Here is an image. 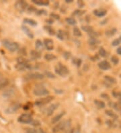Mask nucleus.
<instances>
[{
    "label": "nucleus",
    "mask_w": 121,
    "mask_h": 133,
    "mask_svg": "<svg viewBox=\"0 0 121 133\" xmlns=\"http://www.w3.org/2000/svg\"><path fill=\"white\" fill-rule=\"evenodd\" d=\"M55 71L57 75L61 77H66L69 73V70L61 63H59L55 68Z\"/></svg>",
    "instance_id": "f257e3e1"
},
{
    "label": "nucleus",
    "mask_w": 121,
    "mask_h": 133,
    "mask_svg": "<svg viewBox=\"0 0 121 133\" xmlns=\"http://www.w3.org/2000/svg\"><path fill=\"white\" fill-rule=\"evenodd\" d=\"M3 44L10 52H15L19 50V44L16 42H13L9 40H5L3 41Z\"/></svg>",
    "instance_id": "f03ea898"
},
{
    "label": "nucleus",
    "mask_w": 121,
    "mask_h": 133,
    "mask_svg": "<svg viewBox=\"0 0 121 133\" xmlns=\"http://www.w3.org/2000/svg\"><path fill=\"white\" fill-rule=\"evenodd\" d=\"M33 94L36 96H47L49 91L43 86H37L33 90Z\"/></svg>",
    "instance_id": "7ed1b4c3"
},
{
    "label": "nucleus",
    "mask_w": 121,
    "mask_h": 133,
    "mask_svg": "<svg viewBox=\"0 0 121 133\" xmlns=\"http://www.w3.org/2000/svg\"><path fill=\"white\" fill-rule=\"evenodd\" d=\"M14 6L18 11L23 13L26 10H27V8H28V4L27 2L24 1H18L15 3Z\"/></svg>",
    "instance_id": "20e7f679"
},
{
    "label": "nucleus",
    "mask_w": 121,
    "mask_h": 133,
    "mask_svg": "<svg viewBox=\"0 0 121 133\" xmlns=\"http://www.w3.org/2000/svg\"><path fill=\"white\" fill-rule=\"evenodd\" d=\"M32 117L30 114H22L19 116L18 121L22 124H30L32 120Z\"/></svg>",
    "instance_id": "39448f33"
},
{
    "label": "nucleus",
    "mask_w": 121,
    "mask_h": 133,
    "mask_svg": "<svg viewBox=\"0 0 121 133\" xmlns=\"http://www.w3.org/2000/svg\"><path fill=\"white\" fill-rule=\"evenodd\" d=\"M53 99L54 97L53 96H47V97L41 98V99H37L35 102V105H37V106H42V105H44L48 103H50Z\"/></svg>",
    "instance_id": "423d86ee"
},
{
    "label": "nucleus",
    "mask_w": 121,
    "mask_h": 133,
    "mask_svg": "<svg viewBox=\"0 0 121 133\" xmlns=\"http://www.w3.org/2000/svg\"><path fill=\"white\" fill-rule=\"evenodd\" d=\"M20 106L21 105H20V104H18V103H14L7 108L6 110H5V113L8 114H14L19 110Z\"/></svg>",
    "instance_id": "0eeeda50"
},
{
    "label": "nucleus",
    "mask_w": 121,
    "mask_h": 133,
    "mask_svg": "<svg viewBox=\"0 0 121 133\" xmlns=\"http://www.w3.org/2000/svg\"><path fill=\"white\" fill-rule=\"evenodd\" d=\"M15 94V90L14 88H10L4 90L2 93V97L5 99H10L11 97H13L14 95Z\"/></svg>",
    "instance_id": "6e6552de"
},
{
    "label": "nucleus",
    "mask_w": 121,
    "mask_h": 133,
    "mask_svg": "<svg viewBox=\"0 0 121 133\" xmlns=\"http://www.w3.org/2000/svg\"><path fill=\"white\" fill-rule=\"evenodd\" d=\"M27 77L30 79H43L44 78V75L39 72H35V73H29L27 75Z\"/></svg>",
    "instance_id": "1a4fd4ad"
},
{
    "label": "nucleus",
    "mask_w": 121,
    "mask_h": 133,
    "mask_svg": "<svg viewBox=\"0 0 121 133\" xmlns=\"http://www.w3.org/2000/svg\"><path fill=\"white\" fill-rule=\"evenodd\" d=\"M59 106V104H57V103H55V104H53L52 105H50L48 108L47 109V115L48 116H50L52 114H53L55 111L56 110V109L58 108V107Z\"/></svg>",
    "instance_id": "9d476101"
},
{
    "label": "nucleus",
    "mask_w": 121,
    "mask_h": 133,
    "mask_svg": "<svg viewBox=\"0 0 121 133\" xmlns=\"http://www.w3.org/2000/svg\"><path fill=\"white\" fill-rule=\"evenodd\" d=\"M44 46L48 50H52L54 49V44L53 41L51 39H44Z\"/></svg>",
    "instance_id": "9b49d317"
},
{
    "label": "nucleus",
    "mask_w": 121,
    "mask_h": 133,
    "mask_svg": "<svg viewBox=\"0 0 121 133\" xmlns=\"http://www.w3.org/2000/svg\"><path fill=\"white\" fill-rule=\"evenodd\" d=\"M16 69L19 71H24L26 70H29L32 69V66L30 65L29 63H24V64H17L16 65Z\"/></svg>",
    "instance_id": "f8f14e48"
},
{
    "label": "nucleus",
    "mask_w": 121,
    "mask_h": 133,
    "mask_svg": "<svg viewBox=\"0 0 121 133\" xmlns=\"http://www.w3.org/2000/svg\"><path fill=\"white\" fill-rule=\"evenodd\" d=\"M63 127H64V121L61 122L56 124L53 128H52V132L53 133H57L60 131L63 130Z\"/></svg>",
    "instance_id": "ddd939ff"
},
{
    "label": "nucleus",
    "mask_w": 121,
    "mask_h": 133,
    "mask_svg": "<svg viewBox=\"0 0 121 133\" xmlns=\"http://www.w3.org/2000/svg\"><path fill=\"white\" fill-rule=\"evenodd\" d=\"M88 43L92 48H96L100 43V41L96 38H90L89 39Z\"/></svg>",
    "instance_id": "4468645a"
},
{
    "label": "nucleus",
    "mask_w": 121,
    "mask_h": 133,
    "mask_svg": "<svg viewBox=\"0 0 121 133\" xmlns=\"http://www.w3.org/2000/svg\"><path fill=\"white\" fill-rule=\"evenodd\" d=\"M30 57L32 60H38L41 57L40 52L36 50H32L30 51Z\"/></svg>",
    "instance_id": "2eb2a0df"
},
{
    "label": "nucleus",
    "mask_w": 121,
    "mask_h": 133,
    "mask_svg": "<svg viewBox=\"0 0 121 133\" xmlns=\"http://www.w3.org/2000/svg\"><path fill=\"white\" fill-rule=\"evenodd\" d=\"M98 66L102 70H108L110 68V64L107 61H102L98 63Z\"/></svg>",
    "instance_id": "dca6fc26"
},
{
    "label": "nucleus",
    "mask_w": 121,
    "mask_h": 133,
    "mask_svg": "<svg viewBox=\"0 0 121 133\" xmlns=\"http://www.w3.org/2000/svg\"><path fill=\"white\" fill-rule=\"evenodd\" d=\"M22 29L24 31V32L26 34V36L28 37H29L30 38H34V35H33V33L32 32V31L28 28L27 26H22Z\"/></svg>",
    "instance_id": "f3484780"
},
{
    "label": "nucleus",
    "mask_w": 121,
    "mask_h": 133,
    "mask_svg": "<svg viewBox=\"0 0 121 133\" xmlns=\"http://www.w3.org/2000/svg\"><path fill=\"white\" fill-rule=\"evenodd\" d=\"M65 114V113L64 112H61V113H59V114H58L57 115H56L55 117H54L52 119L51 123L52 124L57 123V122H58L59 121V120H61V119L63 116H64Z\"/></svg>",
    "instance_id": "a211bd4d"
},
{
    "label": "nucleus",
    "mask_w": 121,
    "mask_h": 133,
    "mask_svg": "<svg viewBox=\"0 0 121 133\" xmlns=\"http://www.w3.org/2000/svg\"><path fill=\"white\" fill-rule=\"evenodd\" d=\"M10 81L7 78H1L0 79V90L7 87L9 85Z\"/></svg>",
    "instance_id": "6ab92c4d"
},
{
    "label": "nucleus",
    "mask_w": 121,
    "mask_h": 133,
    "mask_svg": "<svg viewBox=\"0 0 121 133\" xmlns=\"http://www.w3.org/2000/svg\"><path fill=\"white\" fill-rule=\"evenodd\" d=\"M107 11L104 10V9H99V10H95L94 11V14L98 17H103L106 14Z\"/></svg>",
    "instance_id": "aec40b11"
},
{
    "label": "nucleus",
    "mask_w": 121,
    "mask_h": 133,
    "mask_svg": "<svg viewBox=\"0 0 121 133\" xmlns=\"http://www.w3.org/2000/svg\"><path fill=\"white\" fill-rule=\"evenodd\" d=\"M32 2L40 6H47L49 5L48 1H42V0H32Z\"/></svg>",
    "instance_id": "412c9836"
},
{
    "label": "nucleus",
    "mask_w": 121,
    "mask_h": 133,
    "mask_svg": "<svg viewBox=\"0 0 121 133\" xmlns=\"http://www.w3.org/2000/svg\"><path fill=\"white\" fill-rule=\"evenodd\" d=\"M35 47L36 50L40 52L42 51L44 49V44L42 42V41H40V40H37L35 42Z\"/></svg>",
    "instance_id": "4be33fe9"
},
{
    "label": "nucleus",
    "mask_w": 121,
    "mask_h": 133,
    "mask_svg": "<svg viewBox=\"0 0 121 133\" xmlns=\"http://www.w3.org/2000/svg\"><path fill=\"white\" fill-rule=\"evenodd\" d=\"M56 36L58 38L59 40L61 41H64L65 39L67 37V33H65L63 30H59L58 31V32L56 34Z\"/></svg>",
    "instance_id": "5701e85b"
},
{
    "label": "nucleus",
    "mask_w": 121,
    "mask_h": 133,
    "mask_svg": "<svg viewBox=\"0 0 121 133\" xmlns=\"http://www.w3.org/2000/svg\"><path fill=\"white\" fill-rule=\"evenodd\" d=\"M44 58H45V60L47 61H52L56 60L57 57L55 55H53V54L47 53L44 55Z\"/></svg>",
    "instance_id": "b1692460"
},
{
    "label": "nucleus",
    "mask_w": 121,
    "mask_h": 133,
    "mask_svg": "<svg viewBox=\"0 0 121 133\" xmlns=\"http://www.w3.org/2000/svg\"><path fill=\"white\" fill-rule=\"evenodd\" d=\"M24 22L29 24L31 26H37V22L32 19H28V18H26L24 19Z\"/></svg>",
    "instance_id": "393cba45"
},
{
    "label": "nucleus",
    "mask_w": 121,
    "mask_h": 133,
    "mask_svg": "<svg viewBox=\"0 0 121 133\" xmlns=\"http://www.w3.org/2000/svg\"><path fill=\"white\" fill-rule=\"evenodd\" d=\"M116 32H117V30L115 28H113L112 29L108 30L107 31H106V35L108 37H112V36H113L116 34Z\"/></svg>",
    "instance_id": "a878e982"
},
{
    "label": "nucleus",
    "mask_w": 121,
    "mask_h": 133,
    "mask_svg": "<svg viewBox=\"0 0 121 133\" xmlns=\"http://www.w3.org/2000/svg\"><path fill=\"white\" fill-rule=\"evenodd\" d=\"M81 29H82L84 32H87L88 34H92V32H94L93 28H92V27H91V26H83L82 27H81Z\"/></svg>",
    "instance_id": "bb28decb"
},
{
    "label": "nucleus",
    "mask_w": 121,
    "mask_h": 133,
    "mask_svg": "<svg viewBox=\"0 0 121 133\" xmlns=\"http://www.w3.org/2000/svg\"><path fill=\"white\" fill-rule=\"evenodd\" d=\"M44 30L47 31V32L48 33V34H49V35H50V36H54V35L55 34V30L52 28V27H50V26H44Z\"/></svg>",
    "instance_id": "cd10ccee"
},
{
    "label": "nucleus",
    "mask_w": 121,
    "mask_h": 133,
    "mask_svg": "<svg viewBox=\"0 0 121 133\" xmlns=\"http://www.w3.org/2000/svg\"><path fill=\"white\" fill-rule=\"evenodd\" d=\"M73 35L77 37H79V36H82V34L80 30L79 29L78 27H74L73 29Z\"/></svg>",
    "instance_id": "c85d7f7f"
},
{
    "label": "nucleus",
    "mask_w": 121,
    "mask_h": 133,
    "mask_svg": "<svg viewBox=\"0 0 121 133\" xmlns=\"http://www.w3.org/2000/svg\"><path fill=\"white\" fill-rule=\"evenodd\" d=\"M104 79L108 82V83H116V80L115 79V78L112 77L111 76H109V75H106L104 77Z\"/></svg>",
    "instance_id": "c756f323"
},
{
    "label": "nucleus",
    "mask_w": 121,
    "mask_h": 133,
    "mask_svg": "<svg viewBox=\"0 0 121 133\" xmlns=\"http://www.w3.org/2000/svg\"><path fill=\"white\" fill-rule=\"evenodd\" d=\"M94 104L97 105V107L98 108H104L105 107V104L104 102L100 100H94Z\"/></svg>",
    "instance_id": "7c9ffc66"
},
{
    "label": "nucleus",
    "mask_w": 121,
    "mask_h": 133,
    "mask_svg": "<svg viewBox=\"0 0 121 133\" xmlns=\"http://www.w3.org/2000/svg\"><path fill=\"white\" fill-rule=\"evenodd\" d=\"M65 20H66L67 23V24H69V25H72V26H73V25H75L76 24V20L75 19H74L73 18H67L65 19Z\"/></svg>",
    "instance_id": "2f4dec72"
},
{
    "label": "nucleus",
    "mask_w": 121,
    "mask_h": 133,
    "mask_svg": "<svg viewBox=\"0 0 121 133\" xmlns=\"http://www.w3.org/2000/svg\"><path fill=\"white\" fill-rule=\"evenodd\" d=\"M85 14V11H81V10H76L73 13V16H77V17H80L81 16Z\"/></svg>",
    "instance_id": "473e14b6"
},
{
    "label": "nucleus",
    "mask_w": 121,
    "mask_h": 133,
    "mask_svg": "<svg viewBox=\"0 0 121 133\" xmlns=\"http://www.w3.org/2000/svg\"><path fill=\"white\" fill-rule=\"evenodd\" d=\"M106 114L108 116H109L112 117V118L114 119H116L118 118V116H116L112 110H106Z\"/></svg>",
    "instance_id": "72a5a7b5"
},
{
    "label": "nucleus",
    "mask_w": 121,
    "mask_h": 133,
    "mask_svg": "<svg viewBox=\"0 0 121 133\" xmlns=\"http://www.w3.org/2000/svg\"><path fill=\"white\" fill-rule=\"evenodd\" d=\"M30 124L31 125V126H33V127H39V126H40V122H39V120H34V119H32V120L31 121V122L30 123Z\"/></svg>",
    "instance_id": "f704fd0d"
},
{
    "label": "nucleus",
    "mask_w": 121,
    "mask_h": 133,
    "mask_svg": "<svg viewBox=\"0 0 121 133\" xmlns=\"http://www.w3.org/2000/svg\"><path fill=\"white\" fill-rule=\"evenodd\" d=\"M99 54L102 57H106L107 56L106 51L105 50V49L103 47H101L100 49V50H99Z\"/></svg>",
    "instance_id": "c9c22d12"
},
{
    "label": "nucleus",
    "mask_w": 121,
    "mask_h": 133,
    "mask_svg": "<svg viewBox=\"0 0 121 133\" xmlns=\"http://www.w3.org/2000/svg\"><path fill=\"white\" fill-rule=\"evenodd\" d=\"M25 132L26 133H38V130L33 128H25Z\"/></svg>",
    "instance_id": "e433bc0d"
},
{
    "label": "nucleus",
    "mask_w": 121,
    "mask_h": 133,
    "mask_svg": "<svg viewBox=\"0 0 121 133\" xmlns=\"http://www.w3.org/2000/svg\"><path fill=\"white\" fill-rule=\"evenodd\" d=\"M120 43H121V36H120L118 38L116 39V40H114V41H113V42H112V45L114 46H116L119 45Z\"/></svg>",
    "instance_id": "4c0bfd02"
},
{
    "label": "nucleus",
    "mask_w": 121,
    "mask_h": 133,
    "mask_svg": "<svg viewBox=\"0 0 121 133\" xmlns=\"http://www.w3.org/2000/svg\"><path fill=\"white\" fill-rule=\"evenodd\" d=\"M63 57H64L65 60H69L71 57V53L70 52H69V51H65L63 53Z\"/></svg>",
    "instance_id": "58836bf2"
},
{
    "label": "nucleus",
    "mask_w": 121,
    "mask_h": 133,
    "mask_svg": "<svg viewBox=\"0 0 121 133\" xmlns=\"http://www.w3.org/2000/svg\"><path fill=\"white\" fill-rule=\"evenodd\" d=\"M44 76H47V77L48 78H50V79H55L56 77H55V75H54V74H53L52 73H50V72L49 71H45V73H44Z\"/></svg>",
    "instance_id": "ea45409f"
},
{
    "label": "nucleus",
    "mask_w": 121,
    "mask_h": 133,
    "mask_svg": "<svg viewBox=\"0 0 121 133\" xmlns=\"http://www.w3.org/2000/svg\"><path fill=\"white\" fill-rule=\"evenodd\" d=\"M111 61L112 62L114 65H117L119 62V60H118V58L116 56H112L111 57Z\"/></svg>",
    "instance_id": "a19ab883"
},
{
    "label": "nucleus",
    "mask_w": 121,
    "mask_h": 133,
    "mask_svg": "<svg viewBox=\"0 0 121 133\" xmlns=\"http://www.w3.org/2000/svg\"><path fill=\"white\" fill-rule=\"evenodd\" d=\"M27 11H28V13H33V12H36L37 10L33 6H28V8H27Z\"/></svg>",
    "instance_id": "79ce46f5"
},
{
    "label": "nucleus",
    "mask_w": 121,
    "mask_h": 133,
    "mask_svg": "<svg viewBox=\"0 0 121 133\" xmlns=\"http://www.w3.org/2000/svg\"><path fill=\"white\" fill-rule=\"evenodd\" d=\"M73 63L76 66L79 67V66H80L81 64V59H79V58H75V61H73Z\"/></svg>",
    "instance_id": "37998d69"
},
{
    "label": "nucleus",
    "mask_w": 121,
    "mask_h": 133,
    "mask_svg": "<svg viewBox=\"0 0 121 133\" xmlns=\"http://www.w3.org/2000/svg\"><path fill=\"white\" fill-rule=\"evenodd\" d=\"M36 14L38 15H43V14L45 15V14H47V12L45 10H37V11H36Z\"/></svg>",
    "instance_id": "c03bdc74"
},
{
    "label": "nucleus",
    "mask_w": 121,
    "mask_h": 133,
    "mask_svg": "<svg viewBox=\"0 0 121 133\" xmlns=\"http://www.w3.org/2000/svg\"><path fill=\"white\" fill-rule=\"evenodd\" d=\"M113 95L116 98H117L119 100H121V93L120 92H114Z\"/></svg>",
    "instance_id": "a18cd8bd"
},
{
    "label": "nucleus",
    "mask_w": 121,
    "mask_h": 133,
    "mask_svg": "<svg viewBox=\"0 0 121 133\" xmlns=\"http://www.w3.org/2000/svg\"><path fill=\"white\" fill-rule=\"evenodd\" d=\"M50 17L55 19H60L59 16L58 14H55V13L50 14Z\"/></svg>",
    "instance_id": "49530a36"
},
{
    "label": "nucleus",
    "mask_w": 121,
    "mask_h": 133,
    "mask_svg": "<svg viewBox=\"0 0 121 133\" xmlns=\"http://www.w3.org/2000/svg\"><path fill=\"white\" fill-rule=\"evenodd\" d=\"M78 5L79 8H84V7L85 4H84L83 1H78Z\"/></svg>",
    "instance_id": "de8ad7c7"
},
{
    "label": "nucleus",
    "mask_w": 121,
    "mask_h": 133,
    "mask_svg": "<svg viewBox=\"0 0 121 133\" xmlns=\"http://www.w3.org/2000/svg\"><path fill=\"white\" fill-rule=\"evenodd\" d=\"M101 97L104 98V99H109V96H108V95L106 94H102L101 95Z\"/></svg>",
    "instance_id": "09e8293b"
},
{
    "label": "nucleus",
    "mask_w": 121,
    "mask_h": 133,
    "mask_svg": "<svg viewBox=\"0 0 121 133\" xmlns=\"http://www.w3.org/2000/svg\"><path fill=\"white\" fill-rule=\"evenodd\" d=\"M65 133H75L74 129H73V128H70V129H69V130H66Z\"/></svg>",
    "instance_id": "8fccbe9b"
},
{
    "label": "nucleus",
    "mask_w": 121,
    "mask_h": 133,
    "mask_svg": "<svg viewBox=\"0 0 121 133\" xmlns=\"http://www.w3.org/2000/svg\"><path fill=\"white\" fill-rule=\"evenodd\" d=\"M116 52H117V53H118V55H121V46L117 49V50H116Z\"/></svg>",
    "instance_id": "3c124183"
},
{
    "label": "nucleus",
    "mask_w": 121,
    "mask_h": 133,
    "mask_svg": "<svg viewBox=\"0 0 121 133\" xmlns=\"http://www.w3.org/2000/svg\"><path fill=\"white\" fill-rule=\"evenodd\" d=\"M38 133H46V132L44 131L42 129L40 128V129H38Z\"/></svg>",
    "instance_id": "603ef678"
},
{
    "label": "nucleus",
    "mask_w": 121,
    "mask_h": 133,
    "mask_svg": "<svg viewBox=\"0 0 121 133\" xmlns=\"http://www.w3.org/2000/svg\"><path fill=\"white\" fill-rule=\"evenodd\" d=\"M47 22H48V24H53V20H52V19H48V20H47Z\"/></svg>",
    "instance_id": "864d4df0"
},
{
    "label": "nucleus",
    "mask_w": 121,
    "mask_h": 133,
    "mask_svg": "<svg viewBox=\"0 0 121 133\" xmlns=\"http://www.w3.org/2000/svg\"><path fill=\"white\" fill-rule=\"evenodd\" d=\"M65 2L66 3H71V2H73L72 0H65Z\"/></svg>",
    "instance_id": "5fc2aeb1"
},
{
    "label": "nucleus",
    "mask_w": 121,
    "mask_h": 133,
    "mask_svg": "<svg viewBox=\"0 0 121 133\" xmlns=\"http://www.w3.org/2000/svg\"><path fill=\"white\" fill-rule=\"evenodd\" d=\"M75 133H80V132H79V131H78V132H75Z\"/></svg>",
    "instance_id": "6e6d98bb"
},
{
    "label": "nucleus",
    "mask_w": 121,
    "mask_h": 133,
    "mask_svg": "<svg viewBox=\"0 0 121 133\" xmlns=\"http://www.w3.org/2000/svg\"><path fill=\"white\" fill-rule=\"evenodd\" d=\"M0 75H1V73H0Z\"/></svg>",
    "instance_id": "4d7b16f0"
},
{
    "label": "nucleus",
    "mask_w": 121,
    "mask_h": 133,
    "mask_svg": "<svg viewBox=\"0 0 121 133\" xmlns=\"http://www.w3.org/2000/svg\"><path fill=\"white\" fill-rule=\"evenodd\" d=\"M120 77H121V75H120Z\"/></svg>",
    "instance_id": "13d9d810"
}]
</instances>
